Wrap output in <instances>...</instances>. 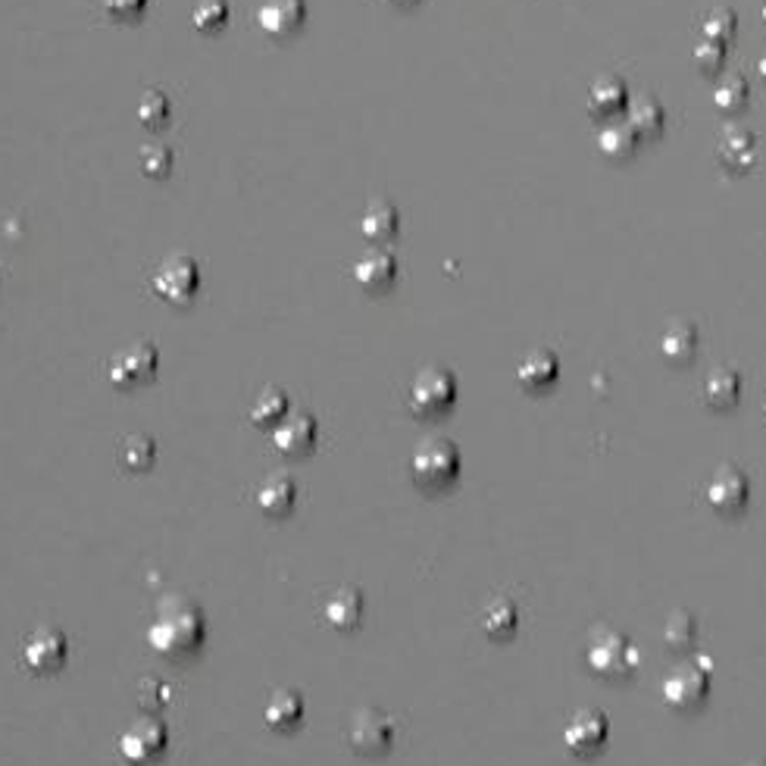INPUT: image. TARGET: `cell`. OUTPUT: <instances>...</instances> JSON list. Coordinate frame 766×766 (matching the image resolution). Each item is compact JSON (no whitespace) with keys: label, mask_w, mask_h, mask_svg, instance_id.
<instances>
[{"label":"cell","mask_w":766,"mask_h":766,"mask_svg":"<svg viewBox=\"0 0 766 766\" xmlns=\"http://www.w3.org/2000/svg\"><path fill=\"white\" fill-rule=\"evenodd\" d=\"M557 376H560V360H557L550 350H533V354H526V357L519 360L517 367L519 385L529 388V391L548 388V385L557 382Z\"/></svg>","instance_id":"obj_21"},{"label":"cell","mask_w":766,"mask_h":766,"mask_svg":"<svg viewBox=\"0 0 766 766\" xmlns=\"http://www.w3.org/2000/svg\"><path fill=\"white\" fill-rule=\"evenodd\" d=\"M588 669L600 676V679H626L633 676L638 667V650L633 648V641L623 633H600L591 638V645L585 650Z\"/></svg>","instance_id":"obj_3"},{"label":"cell","mask_w":766,"mask_h":766,"mask_svg":"<svg viewBox=\"0 0 766 766\" xmlns=\"http://www.w3.org/2000/svg\"><path fill=\"white\" fill-rule=\"evenodd\" d=\"M172 163H176V157H172L169 145H145L141 148V169L150 179H167L172 172Z\"/></svg>","instance_id":"obj_34"},{"label":"cell","mask_w":766,"mask_h":766,"mask_svg":"<svg viewBox=\"0 0 766 766\" xmlns=\"http://www.w3.org/2000/svg\"><path fill=\"white\" fill-rule=\"evenodd\" d=\"M400 229V213L395 203L388 200H372L364 217H360V232L367 235L369 241H388L395 238Z\"/></svg>","instance_id":"obj_25"},{"label":"cell","mask_w":766,"mask_h":766,"mask_svg":"<svg viewBox=\"0 0 766 766\" xmlns=\"http://www.w3.org/2000/svg\"><path fill=\"white\" fill-rule=\"evenodd\" d=\"M191 22L198 32H219L229 22V0H198Z\"/></svg>","instance_id":"obj_32"},{"label":"cell","mask_w":766,"mask_h":766,"mask_svg":"<svg viewBox=\"0 0 766 766\" xmlns=\"http://www.w3.org/2000/svg\"><path fill=\"white\" fill-rule=\"evenodd\" d=\"M629 107V88L617 76H600L588 88V110L595 117H614Z\"/></svg>","instance_id":"obj_20"},{"label":"cell","mask_w":766,"mask_h":766,"mask_svg":"<svg viewBox=\"0 0 766 766\" xmlns=\"http://www.w3.org/2000/svg\"><path fill=\"white\" fill-rule=\"evenodd\" d=\"M698 326L679 319V322H673L667 332L660 335V354H664V360L683 367V364H688L698 354Z\"/></svg>","instance_id":"obj_24"},{"label":"cell","mask_w":766,"mask_h":766,"mask_svg":"<svg viewBox=\"0 0 766 766\" xmlns=\"http://www.w3.org/2000/svg\"><path fill=\"white\" fill-rule=\"evenodd\" d=\"M307 19V0H263L257 10V22L269 38H288L298 32Z\"/></svg>","instance_id":"obj_14"},{"label":"cell","mask_w":766,"mask_h":766,"mask_svg":"<svg viewBox=\"0 0 766 766\" xmlns=\"http://www.w3.org/2000/svg\"><path fill=\"white\" fill-rule=\"evenodd\" d=\"M454 400H457V379L448 369H422L410 385V410L417 417H438V414L450 410Z\"/></svg>","instance_id":"obj_6"},{"label":"cell","mask_w":766,"mask_h":766,"mask_svg":"<svg viewBox=\"0 0 766 766\" xmlns=\"http://www.w3.org/2000/svg\"><path fill=\"white\" fill-rule=\"evenodd\" d=\"M410 476L422 488H448L460 476V450L450 438H426L410 457Z\"/></svg>","instance_id":"obj_2"},{"label":"cell","mask_w":766,"mask_h":766,"mask_svg":"<svg viewBox=\"0 0 766 766\" xmlns=\"http://www.w3.org/2000/svg\"><path fill=\"white\" fill-rule=\"evenodd\" d=\"M22 657H26V667L32 669V673H57V669L67 664L69 657L67 635L60 633V629L41 626V629H34V633L26 638Z\"/></svg>","instance_id":"obj_11"},{"label":"cell","mask_w":766,"mask_h":766,"mask_svg":"<svg viewBox=\"0 0 766 766\" xmlns=\"http://www.w3.org/2000/svg\"><path fill=\"white\" fill-rule=\"evenodd\" d=\"M100 3H103V10H107L110 17H117V19L141 17V13H145V7H148V0H100Z\"/></svg>","instance_id":"obj_37"},{"label":"cell","mask_w":766,"mask_h":766,"mask_svg":"<svg viewBox=\"0 0 766 766\" xmlns=\"http://www.w3.org/2000/svg\"><path fill=\"white\" fill-rule=\"evenodd\" d=\"M263 719H267L269 729H279V733L295 729L300 719H304V698H300L295 688H279V692H272L267 707H263Z\"/></svg>","instance_id":"obj_23"},{"label":"cell","mask_w":766,"mask_h":766,"mask_svg":"<svg viewBox=\"0 0 766 766\" xmlns=\"http://www.w3.org/2000/svg\"><path fill=\"white\" fill-rule=\"evenodd\" d=\"M348 742L357 754L379 757V754L391 750V745H395V723L385 717L382 710L364 707V710H357V714L350 717Z\"/></svg>","instance_id":"obj_9"},{"label":"cell","mask_w":766,"mask_h":766,"mask_svg":"<svg viewBox=\"0 0 766 766\" xmlns=\"http://www.w3.org/2000/svg\"><path fill=\"white\" fill-rule=\"evenodd\" d=\"M707 664H710L707 657L688 660V664H679L664 679L660 692H664V700L673 710H695L707 700V692H710V667Z\"/></svg>","instance_id":"obj_5"},{"label":"cell","mask_w":766,"mask_h":766,"mask_svg":"<svg viewBox=\"0 0 766 766\" xmlns=\"http://www.w3.org/2000/svg\"><path fill=\"white\" fill-rule=\"evenodd\" d=\"M764 22H766V3H764Z\"/></svg>","instance_id":"obj_42"},{"label":"cell","mask_w":766,"mask_h":766,"mask_svg":"<svg viewBox=\"0 0 766 766\" xmlns=\"http://www.w3.org/2000/svg\"><path fill=\"white\" fill-rule=\"evenodd\" d=\"M626 126L633 129L638 141L641 138H657V135L664 132V126H667L664 103L657 98H650V94L629 100V107H626Z\"/></svg>","instance_id":"obj_19"},{"label":"cell","mask_w":766,"mask_h":766,"mask_svg":"<svg viewBox=\"0 0 766 766\" xmlns=\"http://www.w3.org/2000/svg\"><path fill=\"white\" fill-rule=\"evenodd\" d=\"M135 119L145 126V129H160L169 119V98L160 91V88H150L141 94L138 107H135Z\"/></svg>","instance_id":"obj_31"},{"label":"cell","mask_w":766,"mask_h":766,"mask_svg":"<svg viewBox=\"0 0 766 766\" xmlns=\"http://www.w3.org/2000/svg\"><path fill=\"white\" fill-rule=\"evenodd\" d=\"M750 98V84L745 76H726L714 88V107L723 113H738Z\"/></svg>","instance_id":"obj_30"},{"label":"cell","mask_w":766,"mask_h":766,"mask_svg":"<svg viewBox=\"0 0 766 766\" xmlns=\"http://www.w3.org/2000/svg\"><path fill=\"white\" fill-rule=\"evenodd\" d=\"M638 148V138L626 122H610L598 132V150L607 160H626Z\"/></svg>","instance_id":"obj_29"},{"label":"cell","mask_w":766,"mask_h":766,"mask_svg":"<svg viewBox=\"0 0 766 766\" xmlns=\"http://www.w3.org/2000/svg\"><path fill=\"white\" fill-rule=\"evenodd\" d=\"M153 291L160 295L169 304H188V300L198 295L200 288V267L188 257V253H172L167 257L157 272H153Z\"/></svg>","instance_id":"obj_8"},{"label":"cell","mask_w":766,"mask_h":766,"mask_svg":"<svg viewBox=\"0 0 766 766\" xmlns=\"http://www.w3.org/2000/svg\"><path fill=\"white\" fill-rule=\"evenodd\" d=\"M295 504H298V485H295L291 476H285V472H272V476H267V479L260 483V488H257V507H260L267 517H288V514L295 510Z\"/></svg>","instance_id":"obj_17"},{"label":"cell","mask_w":766,"mask_h":766,"mask_svg":"<svg viewBox=\"0 0 766 766\" xmlns=\"http://www.w3.org/2000/svg\"><path fill=\"white\" fill-rule=\"evenodd\" d=\"M160 367V350L150 341H132L129 348L117 350L107 364V379L117 388H135L150 382Z\"/></svg>","instance_id":"obj_7"},{"label":"cell","mask_w":766,"mask_h":766,"mask_svg":"<svg viewBox=\"0 0 766 766\" xmlns=\"http://www.w3.org/2000/svg\"><path fill=\"white\" fill-rule=\"evenodd\" d=\"M391 3H398V7H410V3H417V0H391Z\"/></svg>","instance_id":"obj_39"},{"label":"cell","mask_w":766,"mask_h":766,"mask_svg":"<svg viewBox=\"0 0 766 766\" xmlns=\"http://www.w3.org/2000/svg\"><path fill=\"white\" fill-rule=\"evenodd\" d=\"M169 748V729L160 717H138L119 735V754L132 766L157 764Z\"/></svg>","instance_id":"obj_4"},{"label":"cell","mask_w":766,"mask_h":766,"mask_svg":"<svg viewBox=\"0 0 766 766\" xmlns=\"http://www.w3.org/2000/svg\"><path fill=\"white\" fill-rule=\"evenodd\" d=\"M748 498H750L748 476H745V469L733 467V464L719 467L717 472H714V479L707 483V504H710L717 514H723V517H735V514H742V510L748 507Z\"/></svg>","instance_id":"obj_10"},{"label":"cell","mask_w":766,"mask_h":766,"mask_svg":"<svg viewBox=\"0 0 766 766\" xmlns=\"http://www.w3.org/2000/svg\"><path fill=\"white\" fill-rule=\"evenodd\" d=\"M207 638V619L203 610L185 595H169L160 600L157 614L148 626V645L160 657L182 660L203 648Z\"/></svg>","instance_id":"obj_1"},{"label":"cell","mask_w":766,"mask_h":766,"mask_svg":"<svg viewBox=\"0 0 766 766\" xmlns=\"http://www.w3.org/2000/svg\"><path fill=\"white\" fill-rule=\"evenodd\" d=\"M692 63H695L700 72H717V69L726 63V44L710 41V38H700L698 44L692 48Z\"/></svg>","instance_id":"obj_35"},{"label":"cell","mask_w":766,"mask_h":766,"mask_svg":"<svg viewBox=\"0 0 766 766\" xmlns=\"http://www.w3.org/2000/svg\"><path fill=\"white\" fill-rule=\"evenodd\" d=\"M719 163L733 172H745L757 163V135L750 129H726L717 141Z\"/></svg>","instance_id":"obj_18"},{"label":"cell","mask_w":766,"mask_h":766,"mask_svg":"<svg viewBox=\"0 0 766 766\" xmlns=\"http://www.w3.org/2000/svg\"><path fill=\"white\" fill-rule=\"evenodd\" d=\"M117 460L119 467L129 469V472H145V469L153 467V460H157V445H153V438H148V435L141 432L126 435V438H119Z\"/></svg>","instance_id":"obj_27"},{"label":"cell","mask_w":766,"mask_h":766,"mask_svg":"<svg viewBox=\"0 0 766 766\" xmlns=\"http://www.w3.org/2000/svg\"><path fill=\"white\" fill-rule=\"evenodd\" d=\"M700 29H704V38L726 44V41L735 34V29H738V19H735L733 10H714V13H707V19H704V26H700Z\"/></svg>","instance_id":"obj_36"},{"label":"cell","mask_w":766,"mask_h":766,"mask_svg":"<svg viewBox=\"0 0 766 766\" xmlns=\"http://www.w3.org/2000/svg\"><path fill=\"white\" fill-rule=\"evenodd\" d=\"M748 766H766V760H750Z\"/></svg>","instance_id":"obj_40"},{"label":"cell","mask_w":766,"mask_h":766,"mask_svg":"<svg viewBox=\"0 0 766 766\" xmlns=\"http://www.w3.org/2000/svg\"><path fill=\"white\" fill-rule=\"evenodd\" d=\"M695 635H698V623H695L692 614H685V610H676L667 619V626H664V638H667V645L673 650L688 648L695 641Z\"/></svg>","instance_id":"obj_33"},{"label":"cell","mask_w":766,"mask_h":766,"mask_svg":"<svg viewBox=\"0 0 766 766\" xmlns=\"http://www.w3.org/2000/svg\"><path fill=\"white\" fill-rule=\"evenodd\" d=\"M364 610H367L364 591H360V588H354V585H341V588H335L332 595H329V600H326L322 617H326V623H329L332 629L350 633V629H357V626H360Z\"/></svg>","instance_id":"obj_15"},{"label":"cell","mask_w":766,"mask_h":766,"mask_svg":"<svg viewBox=\"0 0 766 766\" xmlns=\"http://www.w3.org/2000/svg\"><path fill=\"white\" fill-rule=\"evenodd\" d=\"M398 257L391 250H369L354 263V279L367 291H385L398 279Z\"/></svg>","instance_id":"obj_16"},{"label":"cell","mask_w":766,"mask_h":766,"mask_svg":"<svg viewBox=\"0 0 766 766\" xmlns=\"http://www.w3.org/2000/svg\"><path fill=\"white\" fill-rule=\"evenodd\" d=\"M764 417H766V398H764Z\"/></svg>","instance_id":"obj_41"},{"label":"cell","mask_w":766,"mask_h":766,"mask_svg":"<svg viewBox=\"0 0 766 766\" xmlns=\"http://www.w3.org/2000/svg\"><path fill=\"white\" fill-rule=\"evenodd\" d=\"M517 623H519V610L517 604L510 598H491L488 604L483 607V619H479V626H483L485 635H491V638H498V641H504V638H510V635L517 633Z\"/></svg>","instance_id":"obj_26"},{"label":"cell","mask_w":766,"mask_h":766,"mask_svg":"<svg viewBox=\"0 0 766 766\" xmlns=\"http://www.w3.org/2000/svg\"><path fill=\"white\" fill-rule=\"evenodd\" d=\"M317 419L310 417V414H304V410L300 414H288L272 429V445L285 457H300V454H307V450L317 445Z\"/></svg>","instance_id":"obj_13"},{"label":"cell","mask_w":766,"mask_h":766,"mask_svg":"<svg viewBox=\"0 0 766 766\" xmlns=\"http://www.w3.org/2000/svg\"><path fill=\"white\" fill-rule=\"evenodd\" d=\"M757 72L766 79V50H764V57H760V63H757Z\"/></svg>","instance_id":"obj_38"},{"label":"cell","mask_w":766,"mask_h":766,"mask_svg":"<svg viewBox=\"0 0 766 766\" xmlns=\"http://www.w3.org/2000/svg\"><path fill=\"white\" fill-rule=\"evenodd\" d=\"M700 398L714 410H729L742 398V376L729 367L714 369L700 385Z\"/></svg>","instance_id":"obj_22"},{"label":"cell","mask_w":766,"mask_h":766,"mask_svg":"<svg viewBox=\"0 0 766 766\" xmlns=\"http://www.w3.org/2000/svg\"><path fill=\"white\" fill-rule=\"evenodd\" d=\"M607 733H610L607 717L600 710H595V707H585V710H576L567 719V726H564V745L573 754L585 757V754H595L607 742Z\"/></svg>","instance_id":"obj_12"},{"label":"cell","mask_w":766,"mask_h":766,"mask_svg":"<svg viewBox=\"0 0 766 766\" xmlns=\"http://www.w3.org/2000/svg\"><path fill=\"white\" fill-rule=\"evenodd\" d=\"M288 417V395L279 388H263L250 404V422L260 429H276Z\"/></svg>","instance_id":"obj_28"}]
</instances>
